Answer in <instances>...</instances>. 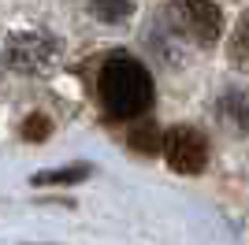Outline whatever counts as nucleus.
<instances>
[{"mask_svg": "<svg viewBox=\"0 0 249 245\" xmlns=\"http://www.w3.org/2000/svg\"><path fill=\"white\" fill-rule=\"evenodd\" d=\"M97 97L112 119H134L153 104V78L134 56L112 52L97 71Z\"/></svg>", "mask_w": 249, "mask_h": 245, "instance_id": "obj_1", "label": "nucleus"}, {"mask_svg": "<svg viewBox=\"0 0 249 245\" xmlns=\"http://www.w3.org/2000/svg\"><path fill=\"white\" fill-rule=\"evenodd\" d=\"M89 11L101 22H123V19H130L134 4L130 0H89Z\"/></svg>", "mask_w": 249, "mask_h": 245, "instance_id": "obj_7", "label": "nucleus"}, {"mask_svg": "<svg viewBox=\"0 0 249 245\" xmlns=\"http://www.w3.org/2000/svg\"><path fill=\"white\" fill-rule=\"evenodd\" d=\"M164 156L178 175H197L208 163V141L194 126H175L164 138Z\"/></svg>", "mask_w": 249, "mask_h": 245, "instance_id": "obj_3", "label": "nucleus"}, {"mask_svg": "<svg viewBox=\"0 0 249 245\" xmlns=\"http://www.w3.org/2000/svg\"><path fill=\"white\" fill-rule=\"evenodd\" d=\"M231 63L234 67H242V71H249V15H242L238 26H234V34H231Z\"/></svg>", "mask_w": 249, "mask_h": 245, "instance_id": "obj_6", "label": "nucleus"}, {"mask_svg": "<svg viewBox=\"0 0 249 245\" xmlns=\"http://www.w3.org/2000/svg\"><path fill=\"white\" fill-rule=\"evenodd\" d=\"M130 145H134L138 153H156L160 149V134H156L153 122H142L138 130H130Z\"/></svg>", "mask_w": 249, "mask_h": 245, "instance_id": "obj_9", "label": "nucleus"}, {"mask_svg": "<svg viewBox=\"0 0 249 245\" xmlns=\"http://www.w3.org/2000/svg\"><path fill=\"white\" fill-rule=\"evenodd\" d=\"M89 167L86 163H74V167H63V171H41L34 175V186H71V182H82Z\"/></svg>", "mask_w": 249, "mask_h": 245, "instance_id": "obj_8", "label": "nucleus"}, {"mask_svg": "<svg viewBox=\"0 0 249 245\" xmlns=\"http://www.w3.org/2000/svg\"><path fill=\"white\" fill-rule=\"evenodd\" d=\"M171 4V15H175L178 30H186L194 41L201 45H212L223 30V15L212 0H167Z\"/></svg>", "mask_w": 249, "mask_h": 245, "instance_id": "obj_2", "label": "nucleus"}, {"mask_svg": "<svg viewBox=\"0 0 249 245\" xmlns=\"http://www.w3.org/2000/svg\"><path fill=\"white\" fill-rule=\"evenodd\" d=\"M56 60V45L45 34H15L8 41V63L15 71H45Z\"/></svg>", "mask_w": 249, "mask_h": 245, "instance_id": "obj_4", "label": "nucleus"}, {"mask_svg": "<svg viewBox=\"0 0 249 245\" xmlns=\"http://www.w3.org/2000/svg\"><path fill=\"white\" fill-rule=\"evenodd\" d=\"M216 115L227 122L231 130L249 134V97L246 93H227V97L216 104Z\"/></svg>", "mask_w": 249, "mask_h": 245, "instance_id": "obj_5", "label": "nucleus"}, {"mask_svg": "<svg viewBox=\"0 0 249 245\" xmlns=\"http://www.w3.org/2000/svg\"><path fill=\"white\" fill-rule=\"evenodd\" d=\"M22 138H26V141H41V138H49V119H45V115H30L26 126H22Z\"/></svg>", "mask_w": 249, "mask_h": 245, "instance_id": "obj_10", "label": "nucleus"}]
</instances>
